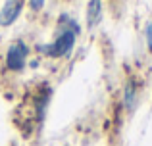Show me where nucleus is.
<instances>
[{
	"mask_svg": "<svg viewBox=\"0 0 152 146\" xmlns=\"http://www.w3.org/2000/svg\"><path fill=\"white\" fill-rule=\"evenodd\" d=\"M75 41H77V29L67 27V29H64L58 35V38L54 42H50L46 46H41V52H45L50 58H64L73 50Z\"/></svg>",
	"mask_w": 152,
	"mask_h": 146,
	"instance_id": "nucleus-1",
	"label": "nucleus"
},
{
	"mask_svg": "<svg viewBox=\"0 0 152 146\" xmlns=\"http://www.w3.org/2000/svg\"><path fill=\"white\" fill-rule=\"evenodd\" d=\"M27 54H29V46H27L25 42H21V41L14 42V44L8 48V54H6L8 69H12V71H19V69H23L25 60H27Z\"/></svg>",
	"mask_w": 152,
	"mask_h": 146,
	"instance_id": "nucleus-2",
	"label": "nucleus"
},
{
	"mask_svg": "<svg viewBox=\"0 0 152 146\" xmlns=\"http://www.w3.org/2000/svg\"><path fill=\"white\" fill-rule=\"evenodd\" d=\"M21 10H23L21 0H10V2H6V6L2 8V12H0V25L2 27L12 25V23L19 17Z\"/></svg>",
	"mask_w": 152,
	"mask_h": 146,
	"instance_id": "nucleus-3",
	"label": "nucleus"
},
{
	"mask_svg": "<svg viewBox=\"0 0 152 146\" xmlns=\"http://www.w3.org/2000/svg\"><path fill=\"white\" fill-rule=\"evenodd\" d=\"M102 17V0H89L87 4V25L89 29L96 27Z\"/></svg>",
	"mask_w": 152,
	"mask_h": 146,
	"instance_id": "nucleus-4",
	"label": "nucleus"
},
{
	"mask_svg": "<svg viewBox=\"0 0 152 146\" xmlns=\"http://www.w3.org/2000/svg\"><path fill=\"white\" fill-rule=\"evenodd\" d=\"M135 102H137V86H135L133 81H127L125 89H123V104H125L127 110H133Z\"/></svg>",
	"mask_w": 152,
	"mask_h": 146,
	"instance_id": "nucleus-5",
	"label": "nucleus"
},
{
	"mask_svg": "<svg viewBox=\"0 0 152 146\" xmlns=\"http://www.w3.org/2000/svg\"><path fill=\"white\" fill-rule=\"evenodd\" d=\"M146 44H148V50L152 52V21L146 27Z\"/></svg>",
	"mask_w": 152,
	"mask_h": 146,
	"instance_id": "nucleus-6",
	"label": "nucleus"
},
{
	"mask_svg": "<svg viewBox=\"0 0 152 146\" xmlns=\"http://www.w3.org/2000/svg\"><path fill=\"white\" fill-rule=\"evenodd\" d=\"M29 6H31V10H41L42 6H45V0H29Z\"/></svg>",
	"mask_w": 152,
	"mask_h": 146,
	"instance_id": "nucleus-7",
	"label": "nucleus"
}]
</instances>
